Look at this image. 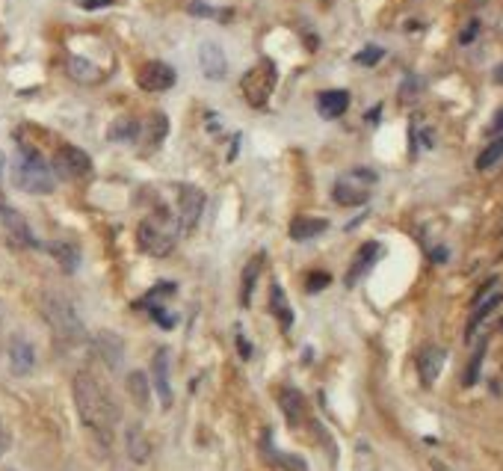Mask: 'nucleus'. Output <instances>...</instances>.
Wrapping results in <instances>:
<instances>
[{"label":"nucleus","instance_id":"nucleus-32","mask_svg":"<svg viewBox=\"0 0 503 471\" xmlns=\"http://www.w3.org/2000/svg\"><path fill=\"white\" fill-rule=\"evenodd\" d=\"M382 56H385V51H382V48H365V51H361V54H355V63H361V66H376L379 60H382Z\"/></svg>","mask_w":503,"mask_h":471},{"label":"nucleus","instance_id":"nucleus-40","mask_svg":"<svg viewBox=\"0 0 503 471\" xmlns=\"http://www.w3.org/2000/svg\"><path fill=\"white\" fill-rule=\"evenodd\" d=\"M432 471H450V468H444L441 462H432Z\"/></svg>","mask_w":503,"mask_h":471},{"label":"nucleus","instance_id":"nucleus-9","mask_svg":"<svg viewBox=\"0 0 503 471\" xmlns=\"http://www.w3.org/2000/svg\"><path fill=\"white\" fill-rule=\"evenodd\" d=\"M205 190L198 187H184L178 199V231H193L201 220V211H205Z\"/></svg>","mask_w":503,"mask_h":471},{"label":"nucleus","instance_id":"nucleus-28","mask_svg":"<svg viewBox=\"0 0 503 471\" xmlns=\"http://www.w3.org/2000/svg\"><path fill=\"white\" fill-rule=\"evenodd\" d=\"M270 460L281 471H308V462L302 460V457H296V454H281V450H278V454H273V450H270Z\"/></svg>","mask_w":503,"mask_h":471},{"label":"nucleus","instance_id":"nucleus-16","mask_svg":"<svg viewBox=\"0 0 503 471\" xmlns=\"http://www.w3.org/2000/svg\"><path fill=\"white\" fill-rule=\"evenodd\" d=\"M376 255H379V243L376 240H370V243H365L358 252H355V258H352V264H350V273H347V288H352L365 273L373 267V261H376Z\"/></svg>","mask_w":503,"mask_h":471},{"label":"nucleus","instance_id":"nucleus-26","mask_svg":"<svg viewBox=\"0 0 503 471\" xmlns=\"http://www.w3.org/2000/svg\"><path fill=\"white\" fill-rule=\"evenodd\" d=\"M68 71H71L74 81H83V83L98 81V69L92 63H86V60H80V56H71V60H68Z\"/></svg>","mask_w":503,"mask_h":471},{"label":"nucleus","instance_id":"nucleus-7","mask_svg":"<svg viewBox=\"0 0 503 471\" xmlns=\"http://www.w3.org/2000/svg\"><path fill=\"white\" fill-rule=\"evenodd\" d=\"M51 169H54V175H59V178H86V175L92 172V157L77 146H63L54 154Z\"/></svg>","mask_w":503,"mask_h":471},{"label":"nucleus","instance_id":"nucleus-15","mask_svg":"<svg viewBox=\"0 0 503 471\" xmlns=\"http://www.w3.org/2000/svg\"><path fill=\"white\" fill-rule=\"evenodd\" d=\"M350 107V92L347 89H329L317 95V110L323 119H340Z\"/></svg>","mask_w":503,"mask_h":471},{"label":"nucleus","instance_id":"nucleus-19","mask_svg":"<svg viewBox=\"0 0 503 471\" xmlns=\"http://www.w3.org/2000/svg\"><path fill=\"white\" fill-rule=\"evenodd\" d=\"M45 249L56 258V264L63 267L66 273H74L80 267V249L77 243H68V240H54V243H45Z\"/></svg>","mask_w":503,"mask_h":471},{"label":"nucleus","instance_id":"nucleus-34","mask_svg":"<svg viewBox=\"0 0 503 471\" xmlns=\"http://www.w3.org/2000/svg\"><path fill=\"white\" fill-rule=\"evenodd\" d=\"M80 6L83 9H104V6H113V0H80Z\"/></svg>","mask_w":503,"mask_h":471},{"label":"nucleus","instance_id":"nucleus-37","mask_svg":"<svg viewBox=\"0 0 503 471\" xmlns=\"http://www.w3.org/2000/svg\"><path fill=\"white\" fill-rule=\"evenodd\" d=\"M237 344H240V353H243V359H249V353H252V350H249L246 338H243V335H237Z\"/></svg>","mask_w":503,"mask_h":471},{"label":"nucleus","instance_id":"nucleus-33","mask_svg":"<svg viewBox=\"0 0 503 471\" xmlns=\"http://www.w3.org/2000/svg\"><path fill=\"white\" fill-rule=\"evenodd\" d=\"M477 30H479V21H471V24L465 27V33H462V39H459V42H462V45H468V42H474V36H477Z\"/></svg>","mask_w":503,"mask_h":471},{"label":"nucleus","instance_id":"nucleus-39","mask_svg":"<svg viewBox=\"0 0 503 471\" xmlns=\"http://www.w3.org/2000/svg\"><path fill=\"white\" fill-rule=\"evenodd\" d=\"M494 81H497V83H503V66L494 71Z\"/></svg>","mask_w":503,"mask_h":471},{"label":"nucleus","instance_id":"nucleus-25","mask_svg":"<svg viewBox=\"0 0 503 471\" xmlns=\"http://www.w3.org/2000/svg\"><path fill=\"white\" fill-rule=\"evenodd\" d=\"M503 157V136H497L494 143H489L486 148H482V154L477 157V169L479 172H486V169H492L497 161Z\"/></svg>","mask_w":503,"mask_h":471},{"label":"nucleus","instance_id":"nucleus-12","mask_svg":"<svg viewBox=\"0 0 503 471\" xmlns=\"http://www.w3.org/2000/svg\"><path fill=\"white\" fill-rule=\"evenodd\" d=\"M9 368H12V374H18V377L30 374V370L36 368V350H33V344H30L27 338H21V335H15V338L9 341Z\"/></svg>","mask_w":503,"mask_h":471},{"label":"nucleus","instance_id":"nucleus-38","mask_svg":"<svg viewBox=\"0 0 503 471\" xmlns=\"http://www.w3.org/2000/svg\"><path fill=\"white\" fill-rule=\"evenodd\" d=\"M492 128H494V131H503V110H500V113L494 116V122H492Z\"/></svg>","mask_w":503,"mask_h":471},{"label":"nucleus","instance_id":"nucleus-20","mask_svg":"<svg viewBox=\"0 0 503 471\" xmlns=\"http://www.w3.org/2000/svg\"><path fill=\"white\" fill-rule=\"evenodd\" d=\"M329 228V220L323 217H296L290 223V238L293 240H311V238H320Z\"/></svg>","mask_w":503,"mask_h":471},{"label":"nucleus","instance_id":"nucleus-10","mask_svg":"<svg viewBox=\"0 0 503 471\" xmlns=\"http://www.w3.org/2000/svg\"><path fill=\"white\" fill-rule=\"evenodd\" d=\"M198 66H201V74H205L208 81H223V77L228 74V56L216 42H201Z\"/></svg>","mask_w":503,"mask_h":471},{"label":"nucleus","instance_id":"nucleus-36","mask_svg":"<svg viewBox=\"0 0 503 471\" xmlns=\"http://www.w3.org/2000/svg\"><path fill=\"white\" fill-rule=\"evenodd\" d=\"M9 450V430L4 427V421H0V457H4Z\"/></svg>","mask_w":503,"mask_h":471},{"label":"nucleus","instance_id":"nucleus-35","mask_svg":"<svg viewBox=\"0 0 503 471\" xmlns=\"http://www.w3.org/2000/svg\"><path fill=\"white\" fill-rule=\"evenodd\" d=\"M190 12H193V15H201V18H210V15H213V6H205V4H198V0H195V4L190 6Z\"/></svg>","mask_w":503,"mask_h":471},{"label":"nucleus","instance_id":"nucleus-18","mask_svg":"<svg viewBox=\"0 0 503 471\" xmlns=\"http://www.w3.org/2000/svg\"><path fill=\"white\" fill-rule=\"evenodd\" d=\"M260 267H264V255H252L243 267V282H240V305L249 308L252 305V290H255V282L260 276Z\"/></svg>","mask_w":503,"mask_h":471},{"label":"nucleus","instance_id":"nucleus-4","mask_svg":"<svg viewBox=\"0 0 503 471\" xmlns=\"http://www.w3.org/2000/svg\"><path fill=\"white\" fill-rule=\"evenodd\" d=\"M175 238L178 231L169 226V220L163 217H148L143 220V226L136 228V243L139 249H143L146 255H154V258H163V255H169L175 249Z\"/></svg>","mask_w":503,"mask_h":471},{"label":"nucleus","instance_id":"nucleus-41","mask_svg":"<svg viewBox=\"0 0 503 471\" xmlns=\"http://www.w3.org/2000/svg\"><path fill=\"white\" fill-rule=\"evenodd\" d=\"M4 166H6V157L0 154V175H4Z\"/></svg>","mask_w":503,"mask_h":471},{"label":"nucleus","instance_id":"nucleus-22","mask_svg":"<svg viewBox=\"0 0 503 471\" xmlns=\"http://www.w3.org/2000/svg\"><path fill=\"white\" fill-rule=\"evenodd\" d=\"M128 395H131V400H133L139 409H148L151 385H148V377L143 374V370H131V374H128Z\"/></svg>","mask_w":503,"mask_h":471},{"label":"nucleus","instance_id":"nucleus-1","mask_svg":"<svg viewBox=\"0 0 503 471\" xmlns=\"http://www.w3.org/2000/svg\"><path fill=\"white\" fill-rule=\"evenodd\" d=\"M71 391H74V406H77L80 421H83L95 436L110 442L118 418H122V412H118L116 400L107 395V388L101 385L89 370H80V374H74Z\"/></svg>","mask_w":503,"mask_h":471},{"label":"nucleus","instance_id":"nucleus-2","mask_svg":"<svg viewBox=\"0 0 503 471\" xmlns=\"http://www.w3.org/2000/svg\"><path fill=\"white\" fill-rule=\"evenodd\" d=\"M12 184L24 193H33V196H45V193H54L56 187V175L54 169L45 163V157L39 154L36 148L30 146H21L12 157Z\"/></svg>","mask_w":503,"mask_h":471},{"label":"nucleus","instance_id":"nucleus-21","mask_svg":"<svg viewBox=\"0 0 503 471\" xmlns=\"http://www.w3.org/2000/svg\"><path fill=\"white\" fill-rule=\"evenodd\" d=\"M128 454H131V460L133 462H148V457H151V445H148V439H146V433H143V427L139 424H133V427H128Z\"/></svg>","mask_w":503,"mask_h":471},{"label":"nucleus","instance_id":"nucleus-3","mask_svg":"<svg viewBox=\"0 0 503 471\" xmlns=\"http://www.w3.org/2000/svg\"><path fill=\"white\" fill-rule=\"evenodd\" d=\"M42 318L48 320L51 332L54 335L74 347V344H83L86 341V326L83 320L77 318V311L74 305L66 300V297H59V293H45V300H42Z\"/></svg>","mask_w":503,"mask_h":471},{"label":"nucleus","instance_id":"nucleus-24","mask_svg":"<svg viewBox=\"0 0 503 471\" xmlns=\"http://www.w3.org/2000/svg\"><path fill=\"white\" fill-rule=\"evenodd\" d=\"M335 202L337 205H365L367 202V190H358L350 181H337L335 184Z\"/></svg>","mask_w":503,"mask_h":471},{"label":"nucleus","instance_id":"nucleus-6","mask_svg":"<svg viewBox=\"0 0 503 471\" xmlns=\"http://www.w3.org/2000/svg\"><path fill=\"white\" fill-rule=\"evenodd\" d=\"M0 238H4L6 246H12V249H33V246H39L30 226H27V220L15 208H9L4 199H0Z\"/></svg>","mask_w":503,"mask_h":471},{"label":"nucleus","instance_id":"nucleus-5","mask_svg":"<svg viewBox=\"0 0 503 471\" xmlns=\"http://www.w3.org/2000/svg\"><path fill=\"white\" fill-rule=\"evenodd\" d=\"M275 81H278V71L273 60H260L255 69H249L243 77V95H246L249 107H264L275 89Z\"/></svg>","mask_w":503,"mask_h":471},{"label":"nucleus","instance_id":"nucleus-30","mask_svg":"<svg viewBox=\"0 0 503 471\" xmlns=\"http://www.w3.org/2000/svg\"><path fill=\"white\" fill-rule=\"evenodd\" d=\"M482 356H486V341L479 344V350L474 353V359H471V365H468V374H465V385H474V383H477V377H479V365H482Z\"/></svg>","mask_w":503,"mask_h":471},{"label":"nucleus","instance_id":"nucleus-23","mask_svg":"<svg viewBox=\"0 0 503 471\" xmlns=\"http://www.w3.org/2000/svg\"><path fill=\"white\" fill-rule=\"evenodd\" d=\"M500 303H503V293H494V297H489V300H479V303L474 305V318L468 320V341H471V335L477 332V326H479L482 320H486V318H489V314H492Z\"/></svg>","mask_w":503,"mask_h":471},{"label":"nucleus","instance_id":"nucleus-31","mask_svg":"<svg viewBox=\"0 0 503 471\" xmlns=\"http://www.w3.org/2000/svg\"><path fill=\"white\" fill-rule=\"evenodd\" d=\"M332 282V276L329 273H308V279H305V288H308V293H320L326 285Z\"/></svg>","mask_w":503,"mask_h":471},{"label":"nucleus","instance_id":"nucleus-17","mask_svg":"<svg viewBox=\"0 0 503 471\" xmlns=\"http://www.w3.org/2000/svg\"><path fill=\"white\" fill-rule=\"evenodd\" d=\"M270 311H273V318L278 320L281 332H288L293 326V308H290L288 293H285V288H281V285L270 288Z\"/></svg>","mask_w":503,"mask_h":471},{"label":"nucleus","instance_id":"nucleus-14","mask_svg":"<svg viewBox=\"0 0 503 471\" xmlns=\"http://www.w3.org/2000/svg\"><path fill=\"white\" fill-rule=\"evenodd\" d=\"M278 406H281V415H285V421L290 427H299L302 418H305V397L290 385H285L278 391Z\"/></svg>","mask_w":503,"mask_h":471},{"label":"nucleus","instance_id":"nucleus-27","mask_svg":"<svg viewBox=\"0 0 503 471\" xmlns=\"http://www.w3.org/2000/svg\"><path fill=\"white\" fill-rule=\"evenodd\" d=\"M139 131H143V125H139V122L118 119V122H113V128H110L107 136H110V140H136Z\"/></svg>","mask_w":503,"mask_h":471},{"label":"nucleus","instance_id":"nucleus-13","mask_svg":"<svg viewBox=\"0 0 503 471\" xmlns=\"http://www.w3.org/2000/svg\"><path fill=\"white\" fill-rule=\"evenodd\" d=\"M444 359H447V353L441 350V347H427V350H420V356H417V374H420V383H424L427 388L438 380L441 368H444Z\"/></svg>","mask_w":503,"mask_h":471},{"label":"nucleus","instance_id":"nucleus-29","mask_svg":"<svg viewBox=\"0 0 503 471\" xmlns=\"http://www.w3.org/2000/svg\"><path fill=\"white\" fill-rule=\"evenodd\" d=\"M98 344H101V350L107 353V362H110V368H116L118 362H122V344H118L110 332H104V335L98 338Z\"/></svg>","mask_w":503,"mask_h":471},{"label":"nucleus","instance_id":"nucleus-11","mask_svg":"<svg viewBox=\"0 0 503 471\" xmlns=\"http://www.w3.org/2000/svg\"><path fill=\"white\" fill-rule=\"evenodd\" d=\"M151 374H154V391H157V397H160V406L169 409L175 397H172V383H169V353L166 350H157L154 353Z\"/></svg>","mask_w":503,"mask_h":471},{"label":"nucleus","instance_id":"nucleus-8","mask_svg":"<svg viewBox=\"0 0 503 471\" xmlns=\"http://www.w3.org/2000/svg\"><path fill=\"white\" fill-rule=\"evenodd\" d=\"M175 81H178L175 69L169 63H160V60H151L136 71V86L143 92H169L175 86Z\"/></svg>","mask_w":503,"mask_h":471}]
</instances>
